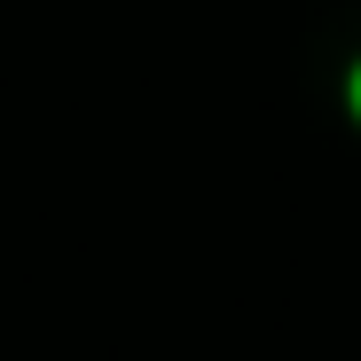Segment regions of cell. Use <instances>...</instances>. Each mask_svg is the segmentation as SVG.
Returning a JSON list of instances; mask_svg holds the SVG:
<instances>
[{
	"label": "cell",
	"mask_w": 361,
	"mask_h": 361,
	"mask_svg": "<svg viewBox=\"0 0 361 361\" xmlns=\"http://www.w3.org/2000/svg\"><path fill=\"white\" fill-rule=\"evenodd\" d=\"M322 87L338 94V110L361 126V8H338L322 32Z\"/></svg>",
	"instance_id": "cell-1"
}]
</instances>
